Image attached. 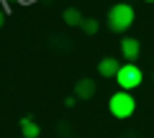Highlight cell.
<instances>
[{"mask_svg": "<svg viewBox=\"0 0 154 138\" xmlns=\"http://www.w3.org/2000/svg\"><path fill=\"white\" fill-rule=\"evenodd\" d=\"M118 59H113V56H103V59L98 61V74L100 77H116V72H118Z\"/></svg>", "mask_w": 154, "mask_h": 138, "instance_id": "8992f818", "label": "cell"}, {"mask_svg": "<svg viewBox=\"0 0 154 138\" xmlns=\"http://www.w3.org/2000/svg\"><path fill=\"white\" fill-rule=\"evenodd\" d=\"M152 77H154V74H152Z\"/></svg>", "mask_w": 154, "mask_h": 138, "instance_id": "2e32d148", "label": "cell"}, {"mask_svg": "<svg viewBox=\"0 0 154 138\" xmlns=\"http://www.w3.org/2000/svg\"><path fill=\"white\" fill-rule=\"evenodd\" d=\"M21 133H23V138H38L41 128H38V123L33 118H21Z\"/></svg>", "mask_w": 154, "mask_h": 138, "instance_id": "52a82bcc", "label": "cell"}, {"mask_svg": "<svg viewBox=\"0 0 154 138\" xmlns=\"http://www.w3.org/2000/svg\"><path fill=\"white\" fill-rule=\"evenodd\" d=\"M77 28H82V33H88V36H95L98 28H100V21H98V18H82Z\"/></svg>", "mask_w": 154, "mask_h": 138, "instance_id": "ba28073f", "label": "cell"}, {"mask_svg": "<svg viewBox=\"0 0 154 138\" xmlns=\"http://www.w3.org/2000/svg\"><path fill=\"white\" fill-rule=\"evenodd\" d=\"M3 23H5V10L0 8V28H3Z\"/></svg>", "mask_w": 154, "mask_h": 138, "instance_id": "7c38bea8", "label": "cell"}, {"mask_svg": "<svg viewBox=\"0 0 154 138\" xmlns=\"http://www.w3.org/2000/svg\"><path fill=\"white\" fill-rule=\"evenodd\" d=\"M57 133H59L62 138H67V136H69V123H67V120H62L59 125H57Z\"/></svg>", "mask_w": 154, "mask_h": 138, "instance_id": "30bf717a", "label": "cell"}, {"mask_svg": "<svg viewBox=\"0 0 154 138\" xmlns=\"http://www.w3.org/2000/svg\"><path fill=\"white\" fill-rule=\"evenodd\" d=\"M108 110L113 118H118V120H126V118H131L134 113H136V100H134L131 92H126V90H118V92L110 95L108 100Z\"/></svg>", "mask_w": 154, "mask_h": 138, "instance_id": "7a4b0ae2", "label": "cell"}, {"mask_svg": "<svg viewBox=\"0 0 154 138\" xmlns=\"http://www.w3.org/2000/svg\"><path fill=\"white\" fill-rule=\"evenodd\" d=\"M116 82H118V87H121V90L131 92V90H136L139 84L144 82V72L134 64V61H126V64L118 66V72H116Z\"/></svg>", "mask_w": 154, "mask_h": 138, "instance_id": "3957f363", "label": "cell"}, {"mask_svg": "<svg viewBox=\"0 0 154 138\" xmlns=\"http://www.w3.org/2000/svg\"><path fill=\"white\" fill-rule=\"evenodd\" d=\"M134 18H136V13H134V8L128 3H116L108 10V28L116 33H123L134 26Z\"/></svg>", "mask_w": 154, "mask_h": 138, "instance_id": "6da1fadb", "label": "cell"}, {"mask_svg": "<svg viewBox=\"0 0 154 138\" xmlns=\"http://www.w3.org/2000/svg\"><path fill=\"white\" fill-rule=\"evenodd\" d=\"M95 92H98L95 79L82 77V79H77V82H75V97L77 100H90V97H95Z\"/></svg>", "mask_w": 154, "mask_h": 138, "instance_id": "277c9868", "label": "cell"}, {"mask_svg": "<svg viewBox=\"0 0 154 138\" xmlns=\"http://www.w3.org/2000/svg\"><path fill=\"white\" fill-rule=\"evenodd\" d=\"M62 18H64V23H67V26H80V21H82V13H80V10H77V8H67V10L64 13H62Z\"/></svg>", "mask_w": 154, "mask_h": 138, "instance_id": "9c48e42d", "label": "cell"}, {"mask_svg": "<svg viewBox=\"0 0 154 138\" xmlns=\"http://www.w3.org/2000/svg\"><path fill=\"white\" fill-rule=\"evenodd\" d=\"M139 54H141V44H139V39H134V36L121 39V56L126 61H136Z\"/></svg>", "mask_w": 154, "mask_h": 138, "instance_id": "5b68a950", "label": "cell"}, {"mask_svg": "<svg viewBox=\"0 0 154 138\" xmlns=\"http://www.w3.org/2000/svg\"><path fill=\"white\" fill-rule=\"evenodd\" d=\"M121 138H139L136 133H121Z\"/></svg>", "mask_w": 154, "mask_h": 138, "instance_id": "4fadbf2b", "label": "cell"}, {"mask_svg": "<svg viewBox=\"0 0 154 138\" xmlns=\"http://www.w3.org/2000/svg\"><path fill=\"white\" fill-rule=\"evenodd\" d=\"M77 105V97L72 95V97H64V107H75Z\"/></svg>", "mask_w": 154, "mask_h": 138, "instance_id": "8fae6325", "label": "cell"}, {"mask_svg": "<svg viewBox=\"0 0 154 138\" xmlns=\"http://www.w3.org/2000/svg\"><path fill=\"white\" fill-rule=\"evenodd\" d=\"M67 138H75V136H67Z\"/></svg>", "mask_w": 154, "mask_h": 138, "instance_id": "9a60e30c", "label": "cell"}, {"mask_svg": "<svg viewBox=\"0 0 154 138\" xmlns=\"http://www.w3.org/2000/svg\"><path fill=\"white\" fill-rule=\"evenodd\" d=\"M144 3H154V0H144Z\"/></svg>", "mask_w": 154, "mask_h": 138, "instance_id": "5bb4252c", "label": "cell"}]
</instances>
